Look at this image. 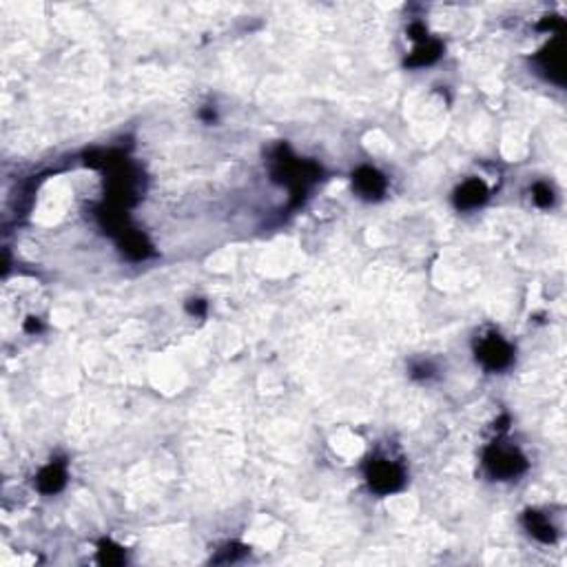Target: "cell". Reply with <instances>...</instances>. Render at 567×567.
Returning <instances> with one entry per match:
<instances>
[{"label":"cell","mask_w":567,"mask_h":567,"mask_svg":"<svg viewBox=\"0 0 567 567\" xmlns=\"http://www.w3.org/2000/svg\"><path fill=\"white\" fill-rule=\"evenodd\" d=\"M481 359L490 368H501L507 363V359H510V348L501 339H490L481 346Z\"/></svg>","instance_id":"3957f363"},{"label":"cell","mask_w":567,"mask_h":567,"mask_svg":"<svg viewBox=\"0 0 567 567\" xmlns=\"http://www.w3.org/2000/svg\"><path fill=\"white\" fill-rule=\"evenodd\" d=\"M483 195H485V188L481 182H468L459 191V204L461 207H474L483 200Z\"/></svg>","instance_id":"5b68a950"},{"label":"cell","mask_w":567,"mask_h":567,"mask_svg":"<svg viewBox=\"0 0 567 567\" xmlns=\"http://www.w3.org/2000/svg\"><path fill=\"white\" fill-rule=\"evenodd\" d=\"M357 186L363 195H379L384 191V180L377 171L372 169H363L357 173Z\"/></svg>","instance_id":"277c9868"},{"label":"cell","mask_w":567,"mask_h":567,"mask_svg":"<svg viewBox=\"0 0 567 567\" xmlns=\"http://www.w3.org/2000/svg\"><path fill=\"white\" fill-rule=\"evenodd\" d=\"M399 478H401L399 470L390 463H374L370 470V483L377 490H392L399 483Z\"/></svg>","instance_id":"6da1fadb"},{"label":"cell","mask_w":567,"mask_h":567,"mask_svg":"<svg viewBox=\"0 0 567 567\" xmlns=\"http://www.w3.org/2000/svg\"><path fill=\"white\" fill-rule=\"evenodd\" d=\"M63 481H65V472L58 468V465H51V468H47L40 474V488L45 492H56L63 485Z\"/></svg>","instance_id":"8992f818"},{"label":"cell","mask_w":567,"mask_h":567,"mask_svg":"<svg viewBox=\"0 0 567 567\" xmlns=\"http://www.w3.org/2000/svg\"><path fill=\"white\" fill-rule=\"evenodd\" d=\"M488 463L492 472L499 476H514L521 468V459L514 452H505V450H497L492 457H488Z\"/></svg>","instance_id":"7a4b0ae2"}]
</instances>
